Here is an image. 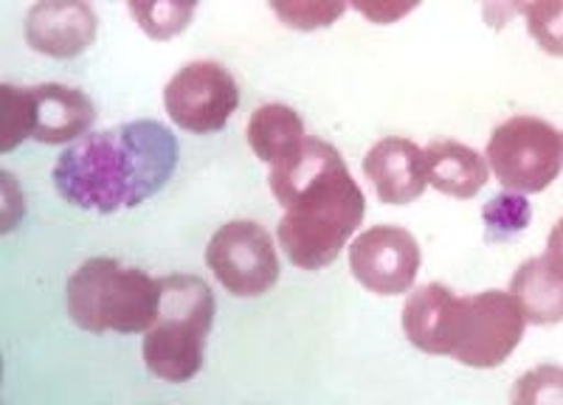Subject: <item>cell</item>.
I'll return each mask as SVG.
<instances>
[{"mask_svg":"<svg viewBox=\"0 0 563 405\" xmlns=\"http://www.w3.org/2000/svg\"><path fill=\"white\" fill-rule=\"evenodd\" d=\"M268 183L285 209L276 234L290 262L305 270L335 262L366 212L364 192L339 149L305 138L288 158L271 164Z\"/></svg>","mask_w":563,"mask_h":405,"instance_id":"obj_1","label":"cell"},{"mask_svg":"<svg viewBox=\"0 0 563 405\" xmlns=\"http://www.w3.org/2000/svg\"><path fill=\"white\" fill-rule=\"evenodd\" d=\"M178 167V142L161 122L119 124L82 135L57 158L52 180L70 206L113 214L135 209L167 187Z\"/></svg>","mask_w":563,"mask_h":405,"instance_id":"obj_2","label":"cell"},{"mask_svg":"<svg viewBox=\"0 0 563 405\" xmlns=\"http://www.w3.org/2000/svg\"><path fill=\"white\" fill-rule=\"evenodd\" d=\"M68 315L88 333H147L158 315L161 282L110 257H93L68 279Z\"/></svg>","mask_w":563,"mask_h":405,"instance_id":"obj_3","label":"cell"},{"mask_svg":"<svg viewBox=\"0 0 563 405\" xmlns=\"http://www.w3.org/2000/svg\"><path fill=\"white\" fill-rule=\"evenodd\" d=\"M161 302L141 355L155 378L186 383L203 367L206 338L214 324V293L200 277H161Z\"/></svg>","mask_w":563,"mask_h":405,"instance_id":"obj_4","label":"cell"},{"mask_svg":"<svg viewBox=\"0 0 563 405\" xmlns=\"http://www.w3.org/2000/svg\"><path fill=\"white\" fill-rule=\"evenodd\" d=\"M487 161L507 192H544L561 175L563 138L544 119L512 116L493 130Z\"/></svg>","mask_w":563,"mask_h":405,"instance_id":"obj_5","label":"cell"},{"mask_svg":"<svg viewBox=\"0 0 563 405\" xmlns=\"http://www.w3.org/2000/svg\"><path fill=\"white\" fill-rule=\"evenodd\" d=\"M527 318L519 302L505 290H485L462 296L460 327H456L451 358L474 369L501 367L525 338Z\"/></svg>","mask_w":563,"mask_h":405,"instance_id":"obj_6","label":"cell"},{"mask_svg":"<svg viewBox=\"0 0 563 405\" xmlns=\"http://www.w3.org/2000/svg\"><path fill=\"white\" fill-rule=\"evenodd\" d=\"M206 265L231 296L256 299L279 282V257L268 232L254 220L220 225L206 248Z\"/></svg>","mask_w":563,"mask_h":405,"instance_id":"obj_7","label":"cell"},{"mask_svg":"<svg viewBox=\"0 0 563 405\" xmlns=\"http://www.w3.org/2000/svg\"><path fill=\"white\" fill-rule=\"evenodd\" d=\"M240 104L238 79L220 63L198 59L184 65L164 88V108L180 130L189 133H218L229 124Z\"/></svg>","mask_w":563,"mask_h":405,"instance_id":"obj_8","label":"cell"},{"mask_svg":"<svg viewBox=\"0 0 563 405\" xmlns=\"http://www.w3.org/2000/svg\"><path fill=\"white\" fill-rule=\"evenodd\" d=\"M420 262V245L400 225H372L350 245L352 277L375 296L409 293Z\"/></svg>","mask_w":563,"mask_h":405,"instance_id":"obj_9","label":"cell"},{"mask_svg":"<svg viewBox=\"0 0 563 405\" xmlns=\"http://www.w3.org/2000/svg\"><path fill=\"white\" fill-rule=\"evenodd\" d=\"M97 29V12L82 0H45L26 14L29 45L45 57H79L93 45Z\"/></svg>","mask_w":563,"mask_h":405,"instance_id":"obj_10","label":"cell"},{"mask_svg":"<svg viewBox=\"0 0 563 405\" xmlns=\"http://www.w3.org/2000/svg\"><path fill=\"white\" fill-rule=\"evenodd\" d=\"M93 122H97V104L79 88L57 82L29 88V138L34 142H74L88 133Z\"/></svg>","mask_w":563,"mask_h":405,"instance_id":"obj_11","label":"cell"},{"mask_svg":"<svg viewBox=\"0 0 563 405\" xmlns=\"http://www.w3.org/2000/svg\"><path fill=\"white\" fill-rule=\"evenodd\" d=\"M462 299L445 284H422L404 304V333L426 355H451L460 327Z\"/></svg>","mask_w":563,"mask_h":405,"instance_id":"obj_12","label":"cell"},{"mask_svg":"<svg viewBox=\"0 0 563 405\" xmlns=\"http://www.w3.org/2000/svg\"><path fill=\"white\" fill-rule=\"evenodd\" d=\"M366 178L386 206H406L429 187L426 180V155L409 138H384L366 153Z\"/></svg>","mask_w":563,"mask_h":405,"instance_id":"obj_13","label":"cell"},{"mask_svg":"<svg viewBox=\"0 0 563 405\" xmlns=\"http://www.w3.org/2000/svg\"><path fill=\"white\" fill-rule=\"evenodd\" d=\"M563 273H561V228L550 237V248L516 270L510 296L519 302L530 324H558L563 315Z\"/></svg>","mask_w":563,"mask_h":405,"instance_id":"obj_14","label":"cell"},{"mask_svg":"<svg viewBox=\"0 0 563 405\" xmlns=\"http://www.w3.org/2000/svg\"><path fill=\"white\" fill-rule=\"evenodd\" d=\"M426 155V180L442 194L471 200L487 183V161L460 142H431Z\"/></svg>","mask_w":563,"mask_h":405,"instance_id":"obj_15","label":"cell"},{"mask_svg":"<svg viewBox=\"0 0 563 405\" xmlns=\"http://www.w3.org/2000/svg\"><path fill=\"white\" fill-rule=\"evenodd\" d=\"M245 135H249V144L256 158L268 164V167L282 161V158H288L308 138L299 113L294 108H288V104L279 102L263 104L260 110H254Z\"/></svg>","mask_w":563,"mask_h":405,"instance_id":"obj_16","label":"cell"},{"mask_svg":"<svg viewBox=\"0 0 563 405\" xmlns=\"http://www.w3.org/2000/svg\"><path fill=\"white\" fill-rule=\"evenodd\" d=\"M139 29L153 40H169L192 23L195 3H130Z\"/></svg>","mask_w":563,"mask_h":405,"instance_id":"obj_17","label":"cell"},{"mask_svg":"<svg viewBox=\"0 0 563 405\" xmlns=\"http://www.w3.org/2000/svg\"><path fill=\"white\" fill-rule=\"evenodd\" d=\"M530 203L521 194L505 192L482 209V220L487 225V237L490 239H507L512 234H521L530 225Z\"/></svg>","mask_w":563,"mask_h":405,"instance_id":"obj_18","label":"cell"},{"mask_svg":"<svg viewBox=\"0 0 563 405\" xmlns=\"http://www.w3.org/2000/svg\"><path fill=\"white\" fill-rule=\"evenodd\" d=\"M271 12L296 32H313V29L333 26L335 20L346 12V3L335 0H305V3H271Z\"/></svg>","mask_w":563,"mask_h":405,"instance_id":"obj_19","label":"cell"},{"mask_svg":"<svg viewBox=\"0 0 563 405\" xmlns=\"http://www.w3.org/2000/svg\"><path fill=\"white\" fill-rule=\"evenodd\" d=\"M29 138V88L0 85V149L18 147Z\"/></svg>","mask_w":563,"mask_h":405,"instance_id":"obj_20","label":"cell"},{"mask_svg":"<svg viewBox=\"0 0 563 405\" xmlns=\"http://www.w3.org/2000/svg\"><path fill=\"white\" fill-rule=\"evenodd\" d=\"M527 14V29L536 34V40L544 45L547 52L561 54V37L558 32H552V26L547 23V18H552L555 12H561L558 3H530V7H516Z\"/></svg>","mask_w":563,"mask_h":405,"instance_id":"obj_21","label":"cell"},{"mask_svg":"<svg viewBox=\"0 0 563 405\" xmlns=\"http://www.w3.org/2000/svg\"><path fill=\"white\" fill-rule=\"evenodd\" d=\"M352 7L358 9L372 23L386 26V23H397L400 18H406L411 9H417V3H352Z\"/></svg>","mask_w":563,"mask_h":405,"instance_id":"obj_22","label":"cell"}]
</instances>
